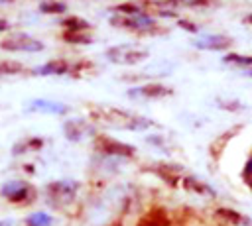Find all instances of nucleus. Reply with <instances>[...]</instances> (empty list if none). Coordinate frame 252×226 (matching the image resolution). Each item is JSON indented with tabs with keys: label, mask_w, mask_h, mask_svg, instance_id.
Returning a JSON list of instances; mask_svg holds the SVG:
<instances>
[{
	"label": "nucleus",
	"mask_w": 252,
	"mask_h": 226,
	"mask_svg": "<svg viewBox=\"0 0 252 226\" xmlns=\"http://www.w3.org/2000/svg\"><path fill=\"white\" fill-rule=\"evenodd\" d=\"M91 116L93 120L112 126V128H120V130H146L150 126H154V122H150L148 118H142L134 112L128 110H120V108H108V106H94L91 108Z\"/></svg>",
	"instance_id": "f257e3e1"
},
{
	"label": "nucleus",
	"mask_w": 252,
	"mask_h": 226,
	"mask_svg": "<svg viewBox=\"0 0 252 226\" xmlns=\"http://www.w3.org/2000/svg\"><path fill=\"white\" fill-rule=\"evenodd\" d=\"M104 55L110 63H116V65H138L150 57V51L136 43H120V45L108 47Z\"/></svg>",
	"instance_id": "f03ea898"
},
{
	"label": "nucleus",
	"mask_w": 252,
	"mask_h": 226,
	"mask_svg": "<svg viewBox=\"0 0 252 226\" xmlns=\"http://www.w3.org/2000/svg\"><path fill=\"white\" fill-rule=\"evenodd\" d=\"M43 47H45L43 41H39V39L28 35V33H22V31L12 33V35H8L6 39L0 41V49H4V51H12V53H16V51L37 53V51H43Z\"/></svg>",
	"instance_id": "7ed1b4c3"
},
{
	"label": "nucleus",
	"mask_w": 252,
	"mask_h": 226,
	"mask_svg": "<svg viewBox=\"0 0 252 226\" xmlns=\"http://www.w3.org/2000/svg\"><path fill=\"white\" fill-rule=\"evenodd\" d=\"M93 145H94L100 153H106V155H118V157H132L134 151H136L134 145L124 143V141H118V140H114V138H110V136H104V134L96 136L94 141H93Z\"/></svg>",
	"instance_id": "20e7f679"
},
{
	"label": "nucleus",
	"mask_w": 252,
	"mask_h": 226,
	"mask_svg": "<svg viewBox=\"0 0 252 226\" xmlns=\"http://www.w3.org/2000/svg\"><path fill=\"white\" fill-rule=\"evenodd\" d=\"M0 195L6 200L18 202V204H26L28 200H33V189L26 181H8V183H4L0 187Z\"/></svg>",
	"instance_id": "39448f33"
},
{
	"label": "nucleus",
	"mask_w": 252,
	"mask_h": 226,
	"mask_svg": "<svg viewBox=\"0 0 252 226\" xmlns=\"http://www.w3.org/2000/svg\"><path fill=\"white\" fill-rule=\"evenodd\" d=\"M171 94H173V88L159 85V83H146V85H140L128 90L130 98H146V100H158V98H165Z\"/></svg>",
	"instance_id": "423d86ee"
},
{
	"label": "nucleus",
	"mask_w": 252,
	"mask_h": 226,
	"mask_svg": "<svg viewBox=\"0 0 252 226\" xmlns=\"http://www.w3.org/2000/svg\"><path fill=\"white\" fill-rule=\"evenodd\" d=\"M193 47L205 49V51H226L232 47V37L222 33H205L203 37L193 41Z\"/></svg>",
	"instance_id": "0eeeda50"
},
{
	"label": "nucleus",
	"mask_w": 252,
	"mask_h": 226,
	"mask_svg": "<svg viewBox=\"0 0 252 226\" xmlns=\"http://www.w3.org/2000/svg\"><path fill=\"white\" fill-rule=\"evenodd\" d=\"M79 191V183L75 181H53L45 187V193L51 198H59V200H71Z\"/></svg>",
	"instance_id": "6e6552de"
},
{
	"label": "nucleus",
	"mask_w": 252,
	"mask_h": 226,
	"mask_svg": "<svg viewBox=\"0 0 252 226\" xmlns=\"http://www.w3.org/2000/svg\"><path fill=\"white\" fill-rule=\"evenodd\" d=\"M71 69L69 61L67 59H49L45 63H41L39 67L33 69V75H39V77H59V75H67Z\"/></svg>",
	"instance_id": "1a4fd4ad"
},
{
	"label": "nucleus",
	"mask_w": 252,
	"mask_h": 226,
	"mask_svg": "<svg viewBox=\"0 0 252 226\" xmlns=\"http://www.w3.org/2000/svg\"><path fill=\"white\" fill-rule=\"evenodd\" d=\"M28 112H43V114H67L69 106L55 102V100H45V98H33L28 108Z\"/></svg>",
	"instance_id": "9d476101"
},
{
	"label": "nucleus",
	"mask_w": 252,
	"mask_h": 226,
	"mask_svg": "<svg viewBox=\"0 0 252 226\" xmlns=\"http://www.w3.org/2000/svg\"><path fill=\"white\" fill-rule=\"evenodd\" d=\"M167 224H169V216L163 208H154L146 212L138 222V226H167Z\"/></svg>",
	"instance_id": "9b49d317"
},
{
	"label": "nucleus",
	"mask_w": 252,
	"mask_h": 226,
	"mask_svg": "<svg viewBox=\"0 0 252 226\" xmlns=\"http://www.w3.org/2000/svg\"><path fill=\"white\" fill-rule=\"evenodd\" d=\"M87 130H89V128H87V124H85L83 120H67V122L63 124V134H65V138L71 140V141L83 140V136H85Z\"/></svg>",
	"instance_id": "f8f14e48"
},
{
	"label": "nucleus",
	"mask_w": 252,
	"mask_h": 226,
	"mask_svg": "<svg viewBox=\"0 0 252 226\" xmlns=\"http://www.w3.org/2000/svg\"><path fill=\"white\" fill-rule=\"evenodd\" d=\"M59 26L63 28V31H91L93 29V26L81 16H67L59 22Z\"/></svg>",
	"instance_id": "ddd939ff"
},
{
	"label": "nucleus",
	"mask_w": 252,
	"mask_h": 226,
	"mask_svg": "<svg viewBox=\"0 0 252 226\" xmlns=\"http://www.w3.org/2000/svg\"><path fill=\"white\" fill-rule=\"evenodd\" d=\"M61 39L67 43H73V45H91L93 43V37L89 31H63Z\"/></svg>",
	"instance_id": "4468645a"
},
{
	"label": "nucleus",
	"mask_w": 252,
	"mask_h": 226,
	"mask_svg": "<svg viewBox=\"0 0 252 226\" xmlns=\"http://www.w3.org/2000/svg\"><path fill=\"white\" fill-rule=\"evenodd\" d=\"M39 12L41 14H49V16H59L67 12V4L61 0H43L39 4Z\"/></svg>",
	"instance_id": "2eb2a0df"
},
{
	"label": "nucleus",
	"mask_w": 252,
	"mask_h": 226,
	"mask_svg": "<svg viewBox=\"0 0 252 226\" xmlns=\"http://www.w3.org/2000/svg\"><path fill=\"white\" fill-rule=\"evenodd\" d=\"M222 63L234 65V67H242V69H250V67H252V55H244V53H226V55L222 57Z\"/></svg>",
	"instance_id": "dca6fc26"
},
{
	"label": "nucleus",
	"mask_w": 252,
	"mask_h": 226,
	"mask_svg": "<svg viewBox=\"0 0 252 226\" xmlns=\"http://www.w3.org/2000/svg\"><path fill=\"white\" fill-rule=\"evenodd\" d=\"M185 189L187 191H193V193H199V195H209V197H215V191L207 185V183H203V181H199V179H195V177H187L185 179Z\"/></svg>",
	"instance_id": "f3484780"
},
{
	"label": "nucleus",
	"mask_w": 252,
	"mask_h": 226,
	"mask_svg": "<svg viewBox=\"0 0 252 226\" xmlns=\"http://www.w3.org/2000/svg\"><path fill=\"white\" fill-rule=\"evenodd\" d=\"M112 12L114 14H120V16H128V18H136V16H140L142 12H146L144 8H140L138 4H134V2H122V4H116L114 8H112Z\"/></svg>",
	"instance_id": "a211bd4d"
},
{
	"label": "nucleus",
	"mask_w": 252,
	"mask_h": 226,
	"mask_svg": "<svg viewBox=\"0 0 252 226\" xmlns=\"http://www.w3.org/2000/svg\"><path fill=\"white\" fill-rule=\"evenodd\" d=\"M217 214H219L220 218H224L226 222H230V224H248V218H244L240 212L230 210V208H219Z\"/></svg>",
	"instance_id": "6ab92c4d"
},
{
	"label": "nucleus",
	"mask_w": 252,
	"mask_h": 226,
	"mask_svg": "<svg viewBox=\"0 0 252 226\" xmlns=\"http://www.w3.org/2000/svg\"><path fill=\"white\" fill-rule=\"evenodd\" d=\"M24 71V65L14 59H2L0 61V75H18Z\"/></svg>",
	"instance_id": "aec40b11"
},
{
	"label": "nucleus",
	"mask_w": 252,
	"mask_h": 226,
	"mask_svg": "<svg viewBox=\"0 0 252 226\" xmlns=\"http://www.w3.org/2000/svg\"><path fill=\"white\" fill-rule=\"evenodd\" d=\"M51 222H53V218L47 212H33L26 218L28 226H51Z\"/></svg>",
	"instance_id": "412c9836"
},
{
	"label": "nucleus",
	"mask_w": 252,
	"mask_h": 226,
	"mask_svg": "<svg viewBox=\"0 0 252 226\" xmlns=\"http://www.w3.org/2000/svg\"><path fill=\"white\" fill-rule=\"evenodd\" d=\"M177 26H179L181 29L189 31V33H197V31H199V28H197L193 22H189V20H177Z\"/></svg>",
	"instance_id": "4be33fe9"
},
{
	"label": "nucleus",
	"mask_w": 252,
	"mask_h": 226,
	"mask_svg": "<svg viewBox=\"0 0 252 226\" xmlns=\"http://www.w3.org/2000/svg\"><path fill=\"white\" fill-rule=\"evenodd\" d=\"M217 0H185V4H189V6H213Z\"/></svg>",
	"instance_id": "5701e85b"
},
{
	"label": "nucleus",
	"mask_w": 252,
	"mask_h": 226,
	"mask_svg": "<svg viewBox=\"0 0 252 226\" xmlns=\"http://www.w3.org/2000/svg\"><path fill=\"white\" fill-rule=\"evenodd\" d=\"M8 29H10V24H8V20L0 18V31H8Z\"/></svg>",
	"instance_id": "b1692460"
},
{
	"label": "nucleus",
	"mask_w": 252,
	"mask_h": 226,
	"mask_svg": "<svg viewBox=\"0 0 252 226\" xmlns=\"http://www.w3.org/2000/svg\"><path fill=\"white\" fill-rule=\"evenodd\" d=\"M0 226H16L14 220H0Z\"/></svg>",
	"instance_id": "393cba45"
},
{
	"label": "nucleus",
	"mask_w": 252,
	"mask_h": 226,
	"mask_svg": "<svg viewBox=\"0 0 252 226\" xmlns=\"http://www.w3.org/2000/svg\"><path fill=\"white\" fill-rule=\"evenodd\" d=\"M244 24H252V14H248V16L244 18Z\"/></svg>",
	"instance_id": "a878e982"
},
{
	"label": "nucleus",
	"mask_w": 252,
	"mask_h": 226,
	"mask_svg": "<svg viewBox=\"0 0 252 226\" xmlns=\"http://www.w3.org/2000/svg\"><path fill=\"white\" fill-rule=\"evenodd\" d=\"M8 2H14V0H0V4H8Z\"/></svg>",
	"instance_id": "bb28decb"
}]
</instances>
